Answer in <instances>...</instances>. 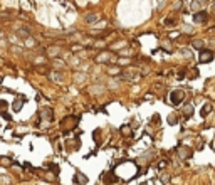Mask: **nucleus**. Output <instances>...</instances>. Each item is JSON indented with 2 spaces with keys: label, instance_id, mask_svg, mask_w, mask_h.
I'll return each mask as SVG.
<instances>
[{
  "label": "nucleus",
  "instance_id": "6e6552de",
  "mask_svg": "<svg viewBox=\"0 0 215 185\" xmlns=\"http://www.w3.org/2000/svg\"><path fill=\"white\" fill-rule=\"evenodd\" d=\"M119 180V177L116 175V173H108V175H104V182L106 183H114Z\"/></svg>",
  "mask_w": 215,
  "mask_h": 185
},
{
  "label": "nucleus",
  "instance_id": "f8f14e48",
  "mask_svg": "<svg viewBox=\"0 0 215 185\" xmlns=\"http://www.w3.org/2000/svg\"><path fill=\"white\" fill-rule=\"evenodd\" d=\"M192 113H193V106L192 104H187L183 108V116H185V118H190V116H192Z\"/></svg>",
  "mask_w": 215,
  "mask_h": 185
},
{
  "label": "nucleus",
  "instance_id": "9d476101",
  "mask_svg": "<svg viewBox=\"0 0 215 185\" xmlns=\"http://www.w3.org/2000/svg\"><path fill=\"white\" fill-rule=\"evenodd\" d=\"M178 153H180L182 158H190V156L193 155V152L190 150V148H180V150H178Z\"/></svg>",
  "mask_w": 215,
  "mask_h": 185
},
{
  "label": "nucleus",
  "instance_id": "2eb2a0df",
  "mask_svg": "<svg viewBox=\"0 0 215 185\" xmlns=\"http://www.w3.org/2000/svg\"><path fill=\"white\" fill-rule=\"evenodd\" d=\"M192 45H193V49H200V51H202V49H203V41L197 39V41H193V42H192Z\"/></svg>",
  "mask_w": 215,
  "mask_h": 185
},
{
  "label": "nucleus",
  "instance_id": "f257e3e1",
  "mask_svg": "<svg viewBox=\"0 0 215 185\" xmlns=\"http://www.w3.org/2000/svg\"><path fill=\"white\" fill-rule=\"evenodd\" d=\"M77 123H79L77 116H67L61 121V128H62V131H71L74 128H77Z\"/></svg>",
  "mask_w": 215,
  "mask_h": 185
},
{
  "label": "nucleus",
  "instance_id": "ddd939ff",
  "mask_svg": "<svg viewBox=\"0 0 215 185\" xmlns=\"http://www.w3.org/2000/svg\"><path fill=\"white\" fill-rule=\"evenodd\" d=\"M10 163H12V160H10L9 156H0V165L2 167H9Z\"/></svg>",
  "mask_w": 215,
  "mask_h": 185
},
{
  "label": "nucleus",
  "instance_id": "6ab92c4d",
  "mask_svg": "<svg viewBox=\"0 0 215 185\" xmlns=\"http://www.w3.org/2000/svg\"><path fill=\"white\" fill-rule=\"evenodd\" d=\"M207 0H195V3H205Z\"/></svg>",
  "mask_w": 215,
  "mask_h": 185
},
{
  "label": "nucleus",
  "instance_id": "f03ea898",
  "mask_svg": "<svg viewBox=\"0 0 215 185\" xmlns=\"http://www.w3.org/2000/svg\"><path fill=\"white\" fill-rule=\"evenodd\" d=\"M185 99V91H182V89H175V91H171V94H170V103L171 104H180L182 101Z\"/></svg>",
  "mask_w": 215,
  "mask_h": 185
},
{
  "label": "nucleus",
  "instance_id": "39448f33",
  "mask_svg": "<svg viewBox=\"0 0 215 185\" xmlns=\"http://www.w3.org/2000/svg\"><path fill=\"white\" fill-rule=\"evenodd\" d=\"M39 115H41V118L44 120V121H51V120L54 118V111L51 108H44V109H41V113H39Z\"/></svg>",
  "mask_w": 215,
  "mask_h": 185
},
{
  "label": "nucleus",
  "instance_id": "423d86ee",
  "mask_svg": "<svg viewBox=\"0 0 215 185\" xmlns=\"http://www.w3.org/2000/svg\"><path fill=\"white\" fill-rule=\"evenodd\" d=\"M74 183H77V185H86L88 183V179H86V175L84 173H76V177H74Z\"/></svg>",
  "mask_w": 215,
  "mask_h": 185
},
{
  "label": "nucleus",
  "instance_id": "1a4fd4ad",
  "mask_svg": "<svg viewBox=\"0 0 215 185\" xmlns=\"http://www.w3.org/2000/svg\"><path fill=\"white\" fill-rule=\"evenodd\" d=\"M61 52H62V49H61V47H47V54L52 56V57H57Z\"/></svg>",
  "mask_w": 215,
  "mask_h": 185
},
{
  "label": "nucleus",
  "instance_id": "f3484780",
  "mask_svg": "<svg viewBox=\"0 0 215 185\" xmlns=\"http://www.w3.org/2000/svg\"><path fill=\"white\" fill-rule=\"evenodd\" d=\"M121 133H123L124 136H131V128L130 126H123L121 128Z\"/></svg>",
  "mask_w": 215,
  "mask_h": 185
},
{
  "label": "nucleus",
  "instance_id": "dca6fc26",
  "mask_svg": "<svg viewBox=\"0 0 215 185\" xmlns=\"http://www.w3.org/2000/svg\"><path fill=\"white\" fill-rule=\"evenodd\" d=\"M5 106H7V101H3V99H2V101H0V111L3 113V116H5V118H9V115L5 113Z\"/></svg>",
  "mask_w": 215,
  "mask_h": 185
},
{
  "label": "nucleus",
  "instance_id": "0eeeda50",
  "mask_svg": "<svg viewBox=\"0 0 215 185\" xmlns=\"http://www.w3.org/2000/svg\"><path fill=\"white\" fill-rule=\"evenodd\" d=\"M24 103H25V98H24V96H19L17 101L14 103V111H20V108H22Z\"/></svg>",
  "mask_w": 215,
  "mask_h": 185
},
{
  "label": "nucleus",
  "instance_id": "20e7f679",
  "mask_svg": "<svg viewBox=\"0 0 215 185\" xmlns=\"http://www.w3.org/2000/svg\"><path fill=\"white\" fill-rule=\"evenodd\" d=\"M207 19H209V14H207L205 10H200V12H197L195 15H193V22L195 24H205Z\"/></svg>",
  "mask_w": 215,
  "mask_h": 185
},
{
  "label": "nucleus",
  "instance_id": "7ed1b4c3",
  "mask_svg": "<svg viewBox=\"0 0 215 185\" xmlns=\"http://www.w3.org/2000/svg\"><path fill=\"white\" fill-rule=\"evenodd\" d=\"M198 61L202 64L212 62L213 61V52L212 51H207V49H202V51H200V56H198Z\"/></svg>",
  "mask_w": 215,
  "mask_h": 185
},
{
  "label": "nucleus",
  "instance_id": "4468645a",
  "mask_svg": "<svg viewBox=\"0 0 215 185\" xmlns=\"http://www.w3.org/2000/svg\"><path fill=\"white\" fill-rule=\"evenodd\" d=\"M96 20H99V15H96V14H88V17H86V22H96Z\"/></svg>",
  "mask_w": 215,
  "mask_h": 185
},
{
  "label": "nucleus",
  "instance_id": "a211bd4d",
  "mask_svg": "<svg viewBox=\"0 0 215 185\" xmlns=\"http://www.w3.org/2000/svg\"><path fill=\"white\" fill-rule=\"evenodd\" d=\"M165 24H166V26H173V24H175V19H166V20H165Z\"/></svg>",
  "mask_w": 215,
  "mask_h": 185
},
{
  "label": "nucleus",
  "instance_id": "aec40b11",
  "mask_svg": "<svg viewBox=\"0 0 215 185\" xmlns=\"http://www.w3.org/2000/svg\"><path fill=\"white\" fill-rule=\"evenodd\" d=\"M213 14H215V3H213Z\"/></svg>",
  "mask_w": 215,
  "mask_h": 185
},
{
  "label": "nucleus",
  "instance_id": "9b49d317",
  "mask_svg": "<svg viewBox=\"0 0 215 185\" xmlns=\"http://www.w3.org/2000/svg\"><path fill=\"white\" fill-rule=\"evenodd\" d=\"M210 111H212V104H210V103H205V104H203V108H202V113H200V115H202L203 118H205V116L209 115Z\"/></svg>",
  "mask_w": 215,
  "mask_h": 185
}]
</instances>
